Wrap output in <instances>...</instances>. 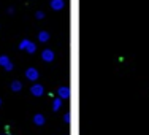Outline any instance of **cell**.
Masks as SVG:
<instances>
[{
  "label": "cell",
  "instance_id": "52a82bcc",
  "mask_svg": "<svg viewBox=\"0 0 149 135\" xmlns=\"http://www.w3.org/2000/svg\"><path fill=\"white\" fill-rule=\"evenodd\" d=\"M45 121H46V119H45V116H43V115H40V113H37V115L33 116V122L37 124V126H43Z\"/></svg>",
  "mask_w": 149,
  "mask_h": 135
},
{
  "label": "cell",
  "instance_id": "6da1fadb",
  "mask_svg": "<svg viewBox=\"0 0 149 135\" xmlns=\"http://www.w3.org/2000/svg\"><path fill=\"white\" fill-rule=\"evenodd\" d=\"M19 49H24V51H27L29 54H33V52L37 51V45L32 43L30 40H22L19 43Z\"/></svg>",
  "mask_w": 149,
  "mask_h": 135
},
{
  "label": "cell",
  "instance_id": "30bf717a",
  "mask_svg": "<svg viewBox=\"0 0 149 135\" xmlns=\"http://www.w3.org/2000/svg\"><path fill=\"white\" fill-rule=\"evenodd\" d=\"M10 64V59L6 57V56H0V65L2 67H6Z\"/></svg>",
  "mask_w": 149,
  "mask_h": 135
},
{
  "label": "cell",
  "instance_id": "277c9868",
  "mask_svg": "<svg viewBox=\"0 0 149 135\" xmlns=\"http://www.w3.org/2000/svg\"><path fill=\"white\" fill-rule=\"evenodd\" d=\"M30 92H32V95H37V97H40V95L45 94V87L41 86V84H33V86L30 87Z\"/></svg>",
  "mask_w": 149,
  "mask_h": 135
},
{
  "label": "cell",
  "instance_id": "7a4b0ae2",
  "mask_svg": "<svg viewBox=\"0 0 149 135\" xmlns=\"http://www.w3.org/2000/svg\"><path fill=\"white\" fill-rule=\"evenodd\" d=\"M26 76H27V80H30V81H37V80H38V76H40V73H38V70H37V69L30 67V69H27V70H26Z\"/></svg>",
  "mask_w": 149,
  "mask_h": 135
},
{
  "label": "cell",
  "instance_id": "5bb4252c",
  "mask_svg": "<svg viewBox=\"0 0 149 135\" xmlns=\"http://www.w3.org/2000/svg\"><path fill=\"white\" fill-rule=\"evenodd\" d=\"M63 121H65V122H70V115H65V116H63Z\"/></svg>",
  "mask_w": 149,
  "mask_h": 135
},
{
  "label": "cell",
  "instance_id": "5b68a950",
  "mask_svg": "<svg viewBox=\"0 0 149 135\" xmlns=\"http://www.w3.org/2000/svg\"><path fill=\"white\" fill-rule=\"evenodd\" d=\"M51 8L54 11H60L63 8V0H51Z\"/></svg>",
  "mask_w": 149,
  "mask_h": 135
},
{
  "label": "cell",
  "instance_id": "ba28073f",
  "mask_svg": "<svg viewBox=\"0 0 149 135\" xmlns=\"http://www.w3.org/2000/svg\"><path fill=\"white\" fill-rule=\"evenodd\" d=\"M49 32H46V30H43V32H40V34H38V40L41 41V43H46V41L49 40Z\"/></svg>",
  "mask_w": 149,
  "mask_h": 135
},
{
  "label": "cell",
  "instance_id": "8fae6325",
  "mask_svg": "<svg viewBox=\"0 0 149 135\" xmlns=\"http://www.w3.org/2000/svg\"><path fill=\"white\" fill-rule=\"evenodd\" d=\"M60 105H62V100H60V99H56L54 104H52V110H54V111H57V110L60 108Z\"/></svg>",
  "mask_w": 149,
  "mask_h": 135
},
{
  "label": "cell",
  "instance_id": "2e32d148",
  "mask_svg": "<svg viewBox=\"0 0 149 135\" xmlns=\"http://www.w3.org/2000/svg\"><path fill=\"white\" fill-rule=\"evenodd\" d=\"M0 105H2V100H0Z\"/></svg>",
  "mask_w": 149,
  "mask_h": 135
},
{
  "label": "cell",
  "instance_id": "8992f818",
  "mask_svg": "<svg viewBox=\"0 0 149 135\" xmlns=\"http://www.w3.org/2000/svg\"><path fill=\"white\" fill-rule=\"evenodd\" d=\"M59 97L60 99H68L70 97V89L67 86H62L59 87Z\"/></svg>",
  "mask_w": 149,
  "mask_h": 135
},
{
  "label": "cell",
  "instance_id": "4fadbf2b",
  "mask_svg": "<svg viewBox=\"0 0 149 135\" xmlns=\"http://www.w3.org/2000/svg\"><path fill=\"white\" fill-rule=\"evenodd\" d=\"M5 70H6V72H10V70H13V64H11V62H10V64H8V65H6V67H5Z\"/></svg>",
  "mask_w": 149,
  "mask_h": 135
},
{
  "label": "cell",
  "instance_id": "3957f363",
  "mask_svg": "<svg viewBox=\"0 0 149 135\" xmlns=\"http://www.w3.org/2000/svg\"><path fill=\"white\" fill-rule=\"evenodd\" d=\"M41 59L45 60V62H52L54 60V51H51V49H43L41 51Z\"/></svg>",
  "mask_w": 149,
  "mask_h": 135
},
{
  "label": "cell",
  "instance_id": "7c38bea8",
  "mask_svg": "<svg viewBox=\"0 0 149 135\" xmlns=\"http://www.w3.org/2000/svg\"><path fill=\"white\" fill-rule=\"evenodd\" d=\"M35 17H37V19H43V17H45V13H43V11H37V13H35Z\"/></svg>",
  "mask_w": 149,
  "mask_h": 135
},
{
  "label": "cell",
  "instance_id": "9c48e42d",
  "mask_svg": "<svg viewBox=\"0 0 149 135\" xmlns=\"http://www.w3.org/2000/svg\"><path fill=\"white\" fill-rule=\"evenodd\" d=\"M11 89L15 92H19L21 89H22V84H21V81H13L11 83Z\"/></svg>",
  "mask_w": 149,
  "mask_h": 135
},
{
  "label": "cell",
  "instance_id": "9a60e30c",
  "mask_svg": "<svg viewBox=\"0 0 149 135\" xmlns=\"http://www.w3.org/2000/svg\"><path fill=\"white\" fill-rule=\"evenodd\" d=\"M6 11H8L10 15H13V13H15V8H8V10H6Z\"/></svg>",
  "mask_w": 149,
  "mask_h": 135
}]
</instances>
